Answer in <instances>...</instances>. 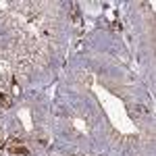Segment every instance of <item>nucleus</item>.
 I'll use <instances>...</instances> for the list:
<instances>
[{
  "label": "nucleus",
  "mask_w": 156,
  "mask_h": 156,
  "mask_svg": "<svg viewBox=\"0 0 156 156\" xmlns=\"http://www.w3.org/2000/svg\"><path fill=\"white\" fill-rule=\"evenodd\" d=\"M12 94H19V85H17V81H12Z\"/></svg>",
  "instance_id": "20e7f679"
},
{
  "label": "nucleus",
  "mask_w": 156,
  "mask_h": 156,
  "mask_svg": "<svg viewBox=\"0 0 156 156\" xmlns=\"http://www.w3.org/2000/svg\"><path fill=\"white\" fill-rule=\"evenodd\" d=\"M11 154H19V156H29V150L23 148V146H11Z\"/></svg>",
  "instance_id": "f03ea898"
},
{
  "label": "nucleus",
  "mask_w": 156,
  "mask_h": 156,
  "mask_svg": "<svg viewBox=\"0 0 156 156\" xmlns=\"http://www.w3.org/2000/svg\"><path fill=\"white\" fill-rule=\"evenodd\" d=\"M110 29H112V31H119V29H121V25H119V23H117V21H115V23L110 25Z\"/></svg>",
  "instance_id": "7ed1b4c3"
},
{
  "label": "nucleus",
  "mask_w": 156,
  "mask_h": 156,
  "mask_svg": "<svg viewBox=\"0 0 156 156\" xmlns=\"http://www.w3.org/2000/svg\"><path fill=\"white\" fill-rule=\"evenodd\" d=\"M0 106H2V108H11L12 106V96L0 92Z\"/></svg>",
  "instance_id": "f257e3e1"
}]
</instances>
